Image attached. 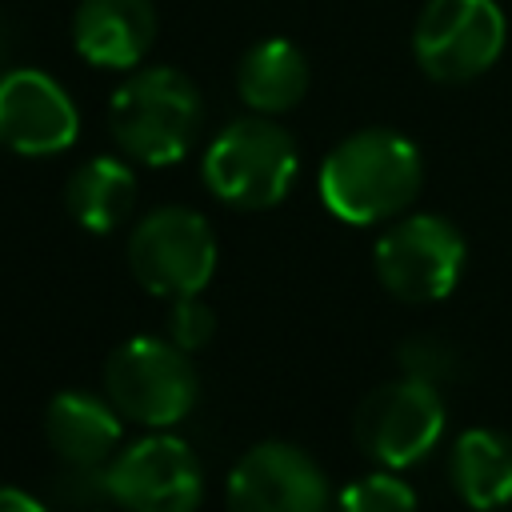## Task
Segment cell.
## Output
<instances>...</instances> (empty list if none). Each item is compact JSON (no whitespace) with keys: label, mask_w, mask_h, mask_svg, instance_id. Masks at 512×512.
<instances>
[{"label":"cell","mask_w":512,"mask_h":512,"mask_svg":"<svg viewBox=\"0 0 512 512\" xmlns=\"http://www.w3.org/2000/svg\"><path fill=\"white\" fill-rule=\"evenodd\" d=\"M424 184L420 148L392 128H360L344 136L320 164L316 188L324 208L344 224L396 220Z\"/></svg>","instance_id":"obj_1"},{"label":"cell","mask_w":512,"mask_h":512,"mask_svg":"<svg viewBox=\"0 0 512 512\" xmlns=\"http://www.w3.org/2000/svg\"><path fill=\"white\" fill-rule=\"evenodd\" d=\"M204 124L200 88L164 64L136 68L108 100V128L116 148L148 168L176 164L192 152Z\"/></svg>","instance_id":"obj_2"},{"label":"cell","mask_w":512,"mask_h":512,"mask_svg":"<svg viewBox=\"0 0 512 512\" xmlns=\"http://www.w3.org/2000/svg\"><path fill=\"white\" fill-rule=\"evenodd\" d=\"M200 172L220 204L240 212H264L292 192L300 172V152L288 128L256 112L224 124L212 136Z\"/></svg>","instance_id":"obj_3"},{"label":"cell","mask_w":512,"mask_h":512,"mask_svg":"<svg viewBox=\"0 0 512 512\" xmlns=\"http://www.w3.org/2000/svg\"><path fill=\"white\" fill-rule=\"evenodd\" d=\"M104 396L144 428L180 424L200 400V376L184 348L160 336H132L104 360Z\"/></svg>","instance_id":"obj_4"},{"label":"cell","mask_w":512,"mask_h":512,"mask_svg":"<svg viewBox=\"0 0 512 512\" xmlns=\"http://www.w3.org/2000/svg\"><path fill=\"white\" fill-rule=\"evenodd\" d=\"M468 244L460 228L444 216L416 212L388 224L372 248L376 280L388 296L404 304H436L444 300L464 272Z\"/></svg>","instance_id":"obj_5"},{"label":"cell","mask_w":512,"mask_h":512,"mask_svg":"<svg viewBox=\"0 0 512 512\" xmlns=\"http://www.w3.org/2000/svg\"><path fill=\"white\" fill-rule=\"evenodd\" d=\"M128 268L152 296H200L216 272L212 224L184 204L152 208L128 236Z\"/></svg>","instance_id":"obj_6"},{"label":"cell","mask_w":512,"mask_h":512,"mask_svg":"<svg viewBox=\"0 0 512 512\" xmlns=\"http://www.w3.org/2000/svg\"><path fill=\"white\" fill-rule=\"evenodd\" d=\"M444 396L436 384L400 376L376 384L352 416L356 448L380 468H412L420 464L444 436Z\"/></svg>","instance_id":"obj_7"},{"label":"cell","mask_w":512,"mask_h":512,"mask_svg":"<svg viewBox=\"0 0 512 512\" xmlns=\"http://www.w3.org/2000/svg\"><path fill=\"white\" fill-rule=\"evenodd\" d=\"M504 12L496 0H424L412 28V56L436 84H464L504 52Z\"/></svg>","instance_id":"obj_8"},{"label":"cell","mask_w":512,"mask_h":512,"mask_svg":"<svg viewBox=\"0 0 512 512\" xmlns=\"http://www.w3.org/2000/svg\"><path fill=\"white\" fill-rule=\"evenodd\" d=\"M108 500L120 512H196L204 500L200 456L168 436H144L108 460Z\"/></svg>","instance_id":"obj_9"},{"label":"cell","mask_w":512,"mask_h":512,"mask_svg":"<svg viewBox=\"0 0 512 512\" xmlns=\"http://www.w3.org/2000/svg\"><path fill=\"white\" fill-rule=\"evenodd\" d=\"M332 488L324 468L296 444H252L228 472V512H328Z\"/></svg>","instance_id":"obj_10"},{"label":"cell","mask_w":512,"mask_h":512,"mask_svg":"<svg viewBox=\"0 0 512 512\" xmlns=\"http://www.w3.org/2000/svg\"><path fill=\"white\" fill-rule=\"evenodd\" d=\"M80 136V112L68 88L40 68L0 72V144L20 156L68 152Z\"/></svg>","instance_id":"obj_11"},{"label":"cell","mask_w":512,"mask_h":512,"mask_svg":"<svg viewBox=\"0 0 512 512\" xmlns=\"http://www.w3.org/2000/svg\"><path fill=\"white\" fill-rule=\"evenodd\" d=\"M156 40L152 0H80L72 44L92 68H136Z\"/></svg>","instance_id":"obj_12"},{"label":"cell","mask_w":512,"mask_h":512,"mask_svg":"<svg viewBox=\"0 0 512 512\" xmlns=\"http://www.w3.org/2000/svg\"><path fill=\"white\" fill-rule=\"evenodd\" d=\"M120 412L92 392H56L44 408V436L68 468H108L120 452Z\"/></svg>","instance_id":"obj_13"},{"label":"cell","mask_w":512,"mask_h":512,"mask_svg":"<svg viewBox=\"0 0 512 512\" xmlns=\"http://www.w3.org/2000/svg\"><path fill=\"white\" fill-rule=\"evenodd\" d=\"M448 480L472 512L512 508V436L500 428H468L448 452Z\"/></svg>","instance_id":"obj_14"},{"label":"cell","mask_w":512,"mask_h":512,"mask_svg":"<svg viewBox=\"0 0 512 512\" xmlns=\"http://www.w3.org/2000/svg\"><path fill=\"white\" fill-rule=\"evenodd\" d=\"M64 208L84 232L108 236L136 208V172L116 156H88L64 184Z\"/></svg>","instance_id":"obj_15"},{"label":"cell","mask_w":512,"mask_h":512,"mask_svg":"<svg viewBox=\"0 0 512 512\" xmlns=\"http://www.w3.org/2000/svg\"><path fill=\"white\" fill-rule=\"evenodd\" d=\"M236 92L260 116H280V112L296 108L308 92L304 52L284 36H268V40L252 44L236 68Z\"/></svg>","instance_id":"obj_16"},{"label":"cell","mask_w":512,"mask_h":512,"mask_svg":"<svg viewBox=\"0 0 512 512\" xmlns=\"http://www.w3.org/2000/svg\"><path fill=\"white\" fill-rule=\"evenodd\" d=\"M336 512H420V504H416V492L408 488V480H400L392 468H384V472L356 476L340 492Z\"/></svg>","instance_id":"obj_17"},{"label":"cell","mask_w":512,"mask_h":512,"mask_svg":"<svg viewBox=\"0 0 512 512\" xmlns=\"http://www.w3.org/2000/svg\"><path fill=\"white\" fill-rule=\"evenodd\" d=\"M400 364H404V376H416V380H428V384H444L452 372H456V352L440 340V336H412L400 344Z\"/></svg>","instance_id":"obj_18"},{"label":"cell","mask_w":512,"mask_h":512,"mask_svg":"<svg viewBox=\"0 0 512 512\" xmlns=\"http://www.w3.org/2000/svg\"><path fill=\"white\" fill-rule=\"evenodd\" d=\"M216 332V316L200 296H176L168 308V340L184 352H196L212 340Z\"/></svg>","instance_id":"obj_19"},{"label":"cell","mask_w":512,"mask_h":512,"mask_svg":"<svg viewBox=\"0 0 512 512\" xmlns=\"http://www.w3.org/2000/svg\"><path fill=\"white\" fill-rule=\"evenodd\" d=\"M0 512H48L36 496H28V492H20V488H8V484H0Z\"/></svg>","instance_id":"obj_20"},{"label":"cell","mask_w":512,"mask_h":512,"mask_svg":"<svg viewBox=\"0 0 512 512\" xmlns=\"http://www.w3.org/2000/svg\"><path fill=\"white\" fill-rule=\"evenodd\" d=\"M4 44H8V36H4V24H0V60H4V52H8Z\"/></svg>","instance_id":"obj_21"}]
</instances>
